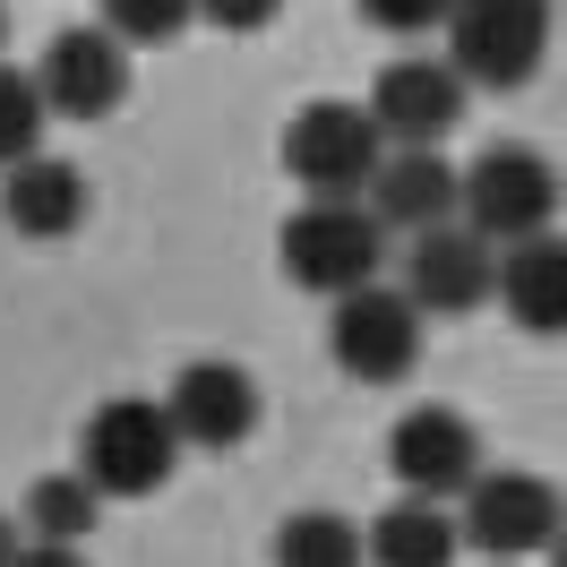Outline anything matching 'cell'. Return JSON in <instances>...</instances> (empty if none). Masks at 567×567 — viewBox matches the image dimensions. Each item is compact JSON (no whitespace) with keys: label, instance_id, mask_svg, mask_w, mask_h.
<instances>
[{"label":"cell","instance_id":"6da1fadb","mask_svg":"<svg viewBox=\"0 0 567 567\" xmlns=\"http://www.w3.org/2000/svg\"><path fill=\"white\" fill-rule=\"evenodd\" d=\"M559 198H567L559 164L525 138H498L473 164H456V215H464V233H482L491 249H516L533 233H550Z\"/></svg>","mask_w":567,"mask_h":567},{"label":"cell","instance_id":"7a4b0ae2","mask_svg":"<svg viewBox=\"0 0 567 567\" xmlns=\"http://www.w3.org/2000/svg\"><path fill=\"white\" fill-rule=\"evenodd\" d=\"M276 258L301 292L344 301L361 284H379V267H388V224L361 207V198H301L276 233Z\"/></svg>","mask_w":567,"mask_h":567},{"label":"cell","instance_id":"3957f363","mask_svg":"<svg viewBox=\"0 0 567 567\" xmlns=\"http://www.w3.org/2000/svg\"><path fill=\"white\" fill-rule=\"evenodd\" d=\"M181 430L164 413V395H104L86 430H78V473L95 482V498H155L181 473Z\"/></svg>","mask_w":567,"mask_h":567},{"label":"cell","instance_id":"277c9868","mask_svg":"<svg viewBox=\"0 0 567 567\" xmlns=\"http://www.w3.org/2000/svg\"><path fill=\"white\" fill-rule=\"evenodd\" d=\"M464 516H456V542H473L491 567H525V559H542L550 542L567 533V498H559V482L550 473H516V464H482L473 482H464V498H456Z\"/></svg>","mask_w":567,"mask_h":567},{"label":"cell","instance_id":"5b68a950","mask_svg":"<svg viewBox=\"0 0 567 567\" xmlns=\"http://www.w3.org/2000/svg\"><path fill=\"white\" fill-rule=\"evenodd\" d=\"M550 27H559V9L550 0H456L447 9V70L464 78V86H491V95H507V86H525L542 61H550Z\"/></svg>","mask_w":567,"mask_h":567},{"label":"cell","instance_id":"8992f818","mask_svg":"<svg viewBox=\"0 0 567 567\" xmlns=\"http://www.w3.org/2000/svg\"><path fill=\"white\" fill-rule=\"evenodd\" d=\"M388 164V138H379V121L361 104H301L284 121V173L301 181L310 198H361L370 173Z\"/></svg>","mask_w":567,"mask_h":567},{"label":"cell","instance_id":"52a82bcc","mask_svg":"<svg viewBox=\"0 0 567 567\" xmlns=\"http://www.w3.org/2000/svg\"><path fill=\"white\" fill-rule=\"evenodd\" d=\"M327 353H336V370H353L361 388H395L422 361V310L395 284H361L344 301H327Z\"/></svg>","mask_w":567,"mask_h":567},{"label":"cell","instance_id":"ba28073f","mask_svg":"<svg viewBox=\"0 0 567 567\" xmlns=\"http://www.w3.org/2000/svg\"><path fill=\"white\" fill-rule=\"evenodd\" d=\"M388 473L404 482V498L447 507V498H464V482L482 473V430L464 422L456 404H413V413L388 430Z\"/></svg>","mask_w":567,"mask_h":567},{"label":"cell","instance_id":"9c48e42d","mask_svg":"<svg viewBox=\"0 0 567 567\" xmlns=\"http://www.w3.org/2000/svg\"><path fill=\"white\" fill-rule=\"evenodd\" d=\"M464 86L447 61H430V52H404V61H388V70L370 78V121H379V138L388 146H447L464 121Z\"/></svg>","mask_w":567,"mask_h":567},{"label":"cell","instance_id":"30bf717a","mask_svg":"<svg viewBox=\"0 0 567 567\" xmlns=\"http://www.w3.org/2000/svg\"><path fill=\"white\" fill-rule=\"evenodd\" d=\"M35 86H43V112H61V121H112L130 95V52L104 27H61L35 61Z\"/></svg>","mask_w":567,"mask_h":567},{"label":"cell","instance_id":"8fae6325","mask_svg":"<svg viewBox=\"0 0 567 567\" xmlns=\"http://www.w3.org/2000/svg\"><path fill=\"white\" fill-rule=\"evenodd\" d=\"M164 413H173L181 447H207V456H224V447H241L249 430H258V379H249L241 361H181L173 370V395H164Z\"/></svg>","mask_w":567,"mask_h":567},{"label":"cell","instance_id":"7c38bea8","mask_svg":"<svg viewBox=\"0 0 567 567\" xmlns=\"http://www.w3.org/2000/svg\"><path fill=\"white\" fill-rule=\"evenodd\" d=\"M491 284H498V249L482 241V233H464V224H439V233L413 241L395 292H404L422 319H464V310L491 301Z\"/></svg>","mask_w":567,"mask_h":567},{"label":"cell","instance_id":"4fadbf2b","mask_svg":"<svg viewBox=\"0 0 567 567\" xmlns=\"http://www.w3.org/2000/svg\"><path fill=\"white\" fill-rule=\"evenodd\" d=\"M361 207L395 233H439V224H456V164L439 155V146H388V164L370 173V189H361Z\"/></svg>","mask_w":567,"mask_h":567},{"label":"cell","instance_id":"5bb4252c","mask_svg":"<svg viewBox=\"0 0 567 567\" xmlns=\"http://www.w3.org/2000/svg\"><path fill=\"white\" fill-rule=\"evenodd\" d=\"M86 207H95V189H86V173H78L70 155H27V164L0 173V215L27 241H70L78 224H86Z\"/></svg>","mask_w":567,"mask_h":567},{"label":"cell","instance_id":"9a60e30c","mask_svg":"<svg viewBox=\"0 0 567 567\" xmlns=\"http://www.w3.org/2000/svg\"><path fill=\"white\" fill-rule=\"evenodd\" d=\"M491 301L525 336H567V233H533V241L498 249Z\"/></svg>","mask_w":567,"mask_h":567},{"label":"cell","instance_id":"2e32d148","mask_svg":"<svg viewBox=\"0 0 567 567\" xmlns=\"http://www.w3.org/2000/svg\"><path fill=\"white\" fill-rule=\"evenodd\" d=\"M361 550L370 567H456V516L447 507H430V498H395L379 525L361 533Z\"/></svg>","mask_w":567,"mask_h":567},{"label":"cell","instance_id":"e0dca14e","mask_svg":"<svg viewBox=\"0 0 567 567\" xmlns=\"http://www.w3.org/2000/svg\"><path fill=\"white\" fill-rule=\"evenodd\" d=\"M95 525H104V498H95L86 473H43L27 491V507H18V533L27 542H61V550H86Z\"/></svg>","mask_w":567,"mask_h":567},{"label":"cell","instance_id":"ac0fdd59","mask_svg":"<svg viewBox=\"0 0 567 567\" xmlns=\"http://www.w3.org/2000/svg\"><path fill=\"white\" fill-rule=\"evenodd\" d=\"M276 567H370L361 525H344L336 507H301L276 525Z\"/></svg>","mask_w":567,"mask_h":567},{"label":"cell","instance_id":"d6986e66","mask_svg":"<svg viewBox=\"0 0 567 567\" xmlns=\"http://www.w3.org/2000/svg\"><path fill=\"white\" fill-rule=\"evenodd\" d=\"M43 86L35 70H18V61H0V173L9 164H27V155H43Z\"/></svg>","mask_w":567,"mask_h":567},{"label":"cell","instance_id":"ffe728a7","mask_svg":"<svg viewBox=\"0 0 567 567\" xmlns=\"http://www.w3.org/2000/svg\"><path fill=\"white\" fill-rule=\"evenodd\" d=\"M104 9V35L130 52V43H173L189 18H198V0H95Z\"/></svg>","mask_w":567,"mask_h":567},{"label":"cell","instance_id":"44dd1931","mask_svg":"<svg viewBox=\"0 0 567 567\" xmlns=\"http://www.w3.org/2000/svg\"><path fill=\"white\" fill-rule=\"evenodd\" d=\"M447 9H456V0H361V18H370V27H388V35H422V27H447Z\"/></svg>","mask_w":567,"mask_h":567},{"label":"cell","instance_id":"7402d4cb","mask_svg":"<svg viewBox=\"0 0 567 567\" xmlns=\"http://www.w3.org/2000/svg\"><path fill=\"white\" fill-rule=\"evenodd\" d=\"M198 18L224 27V35H258V27H276L284 0H198Z\"/></svg>","mask_w":567,"mask_h":567},{"label":"cell","instance_id":"603a6c76","mask_svg":"<svg viewBox=\"0 0 567 567\" xmlns=\"http://www.w3.org/2000/svg\"><path fill=\"white\" fill-rule=\"evenodd\" d=\"M9 567H86V550H61V542H27Z\"/></svg>","mask_w":567,"mask_h":567},{"label":"cell","instance_id":"cb8c5ba5","mask_svg":"<svg viewBox=\"0 0 567 567\" xmlns=\"http://www.w3.org/2000/svg\"><path fill=\"white\" fill-rule=\"evenodd\" d=\"M18 550H27V533H18V516H9V507H0V567L18 559Z\"/></svg>","mask_w":567,"mask_h":567},{"label":"cell","instance_id":"d4e9b609","mask_svg":"<svg viewBox=\"0 0 567 567\" xmlns=\"http://www.w3.org/2000/svg\"><path fill=\"white\" fill-rule=\"evenodd\" d=\"M550 567H567V533H559V542H550Z\"/></svg>","mask_w":567,"mask_h":567},{"label":"cell","instance_id":"484cf974","mask_svg":"<svg viewBox=\"0 0 567 567\" xmlns=\"http://www.w3.org/2000/svg\"><path fill=\"white\" fill-rule=\"evenodd\" d=\"M0 43H9V0H0Z\"/></svg>","mask_w":567,"mask_h":567}]
</instances>
